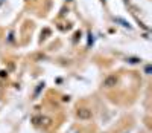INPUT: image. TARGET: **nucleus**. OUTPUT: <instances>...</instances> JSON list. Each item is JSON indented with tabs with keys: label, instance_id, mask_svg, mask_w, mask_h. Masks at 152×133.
I'll return each mask as SVG.
<instances>
[{
	"label": "nucleus",
	"instance_id": "1",
	"mask_svg": "<svg viewBox=\"0 0 152 133\" xmlns=\"http://www.w3.org/2000/svg\"><path fill=\"white\" fill-rule=\"evenodd\" d=\"M76 116H78L79 119H82V121H87V119L93 118V112H91L90 109H79L78 112H76Z\"/></svg>",
	"mask_w": 152,
	"mask_h": 133
},
{
	"label": "nucleus",
	"instance_id": "2",
	"mask_svg": "<svg viewBox=\"0 0 152 133\" xmlns=\"http://www.w3.org/2000/svg\"><path fill=\"white\" fill-rule=\"evenodd\" d=\"M117 84V77L116 75H108L105 80H104V83H102V86L107 87V89H111L114 87Z\"/></svg>",
	"mask_w": 152,
	"mask_h": 133
},
{
	"label": "nucleus",
	"instance_id": "3",
	"mask_svg": "<svg viewBox=\"0 0 152 133\" xmlns=\"http://www.w3.org/2000/svg\"><path fill=\"white\" fill-rule=\"evenodd\" d=\"M40 121L43 122V118H41V116H34V118H32V122H34V124H40Z\"/></svg>",
	"mask_w": 152,
	"mask_h": 133
},
{
	"label": "nucleus",
	"instance_id": "4",
	"mask_svg": "<svg viewBox=\"0 0 152 133\" xmlns=\"http://www.w3.org/2000/svg\"><path fill=\"white\" fill-rule=\"evenodd\" d=\"M116 22H119V23H122V26H125V28H129V25L125 22V20H122V19H116Z\"/></svg>",
	"mask_w": 152,
	"mask_h": 133
},
{
	"label": "nucleus",
	"instance_id": "5",
	"mask_svg": "<svg viewBox=\"0 0 152 133\" xmlns=\"http://www.w3.org/2000/svg\"><path fill=\"white\" fill-rule=\"evenodd\" d=\"M126 61H128V63H132V64H134V63H138L140 60H138V58H128Z\"/></svg>",
	"mask_w": 152,
	"mask_h": 133
}]
</instances>
